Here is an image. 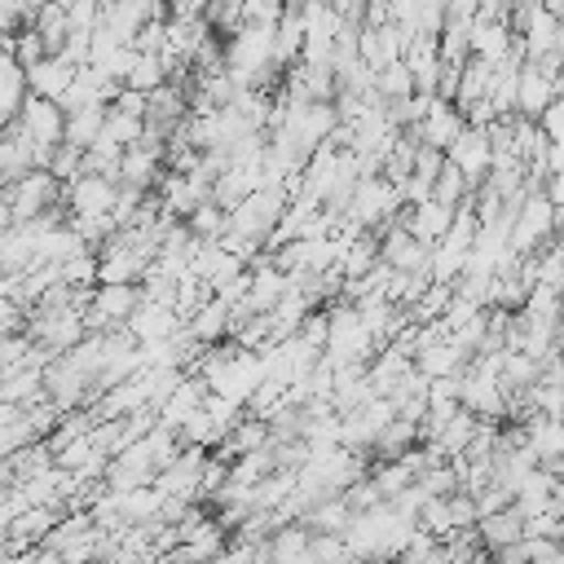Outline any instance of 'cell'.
Segmentation results:
<instances>
[{
    "mask_svg": "<svg viewBox=\"0 0 564 564\" xmlns=\"http://www.w3.org/2000/svg\"><path fill=\"white\" fill-rule=\"evenodd\" d=\"M141 300H145V291L137 282H93V300L84 308V326L88 330L123 326L141 308Z\"/></svg>",
    "mask_w": 564,
    "mask_h": 564,
    "instance_id": "6da1fadb",
    "label": "cell"
},
{
    "mask_svg": "<svg viewBox=\"0 0 564 564\" xmlns=\"http://www.w3.org/2000/svg\"><path fill=\"white\" fill-rule=\"evenodd\" d=\"M4 194H9V216H13V225H22V220H35L40 212H48V207L62 203V181H57L48 167H35V172L18 176L13 185H4Z\"/></svg>",
    "mask_w": 564,
    "mask_h": 564,
    "instance_id": "7a4b0ae2",
    "label": "cell"
},
{
    "mask_svg": "<svg viewBox=\"0 0 564 564\" xmlns=\"http://www.w3.org/2000/svg\"><path fill=\"white\" fill-rule=\"evenodd\" d=\"M44 397L66 414V410H88L97 401V388L84 370H75L66 357H53L44 366Z\"/></svg>",
    "mask_w": 564,
    "mask_h": 564,
    "instance_id": "3957f363",
    "label": "cell"
},
{
    "mask_svg": "<svg viewBox=\"0 0 564 564\" xmlns=\"http://www.w3.org/2000/svg\"><path fill=\"white\" fill-rule=\"evenodd\" d=\"M375 238H379V260H383L388 269H397V273H419V269H427L432 247H427L423 238H414L401 220H388L383 229H375Z\"/></svg>",
    "mask_w": 564,
    "mask_h": 564,
    "instance_id": "277c9868",
    "label": "cell"
},
{
    "mask_svg": "<svg viewBox=\"0 0 564 564\" xmlns=\"http://www.w3.org/2000/svg\"><path fill=\"white\" fill-rule=\"evenodd\" d=\"M18 128L31 137V141H40V145H57L62 141V128H66V110L53 101V97H35V93H26L22 97V106H18Z\"/></svg>",
    "mask_w": 564,
    "mask_h": 564,
    "instance_id": "5b68a950",
    "label": "cell"
},
{
    "mask_svg": "<svg viewBox=\"0 0 564 564\" xmlns=\"http://www.w3.org/2000/svg\"><path fill=\"white\" fill-rule=\"evenodd\" d=\"M445 159H449V163H454V167H458V172L471 181V189H476V185L489 176L494 145H489L485 128H471V123H467V128H463V132H458V137L445 145Z\"/></svg>",
    "mask_w": 564,
    "mask_h": 564,
    "instance_id": "8992f818",
    "label": "cell"
},
{
    "mask_svg": "<svg viewBox=\"0 0 564 564\" xmlns=\"http://www.w3.org/2000/svg\"><path fill=\"white\" fill-rule=\"evenodd\" d=\"M159 176H163V141L145 132L137 145L123 150V159H119V176H115V181H119V185H137V189H154Z\"/></svg>",
    "mask_w": 564,
    "mask_h": 564,
    "instance_id": "52a82bcc",
    "label": "cell"
},
{
    "mask_svg": "<svg viewBox=\"0 0 564 564\" xmlns=\"http://www.w3.org/2000/svg\"><path fill=\"white\" fill-rule=\"evenodd\" d=\"M115 194H119V181L110 176H79L70 185H62V203L70 216H110L115 207Z\"/></svg>",
    "mask_w": 564,
    "mask_h": 564,
    "instance_id": "ba28073f",
    "label": "cell"
},
{
    "mask_svg": "<svg viewBox=\"0 0 564 564\" xmlns=\"http://www.w3.org/2000/svg\"><path fill=\"white\" fill-rule=\"evenodd\" d=\"M463 128H467V119H463V110H458L454 101H445V97H427V110H423V119H419L410 132L419 137V145H436V150H445Z\"/></svg>",
    "mask_w": 564,
    "mask_h": 564,
    "instance_id": "9c48e42d",
    "label": "cell"
},
{
    "mask_svg": "<svg viewBox=\"0 0 564 564\" xmlns=\"http://www.w3.org/2000/svg\"><path fill=\"white\" fill-rule=\"evenodd\" d=\"M132 335H137V344H150V339H167V335H176L185 322H181V313L172 308V304H159V300H141V308L123 322Z\"/></svg>",
    "mask_w": 564,
    "mask_h": 564,
    "instance_id": "30bf717a",
    "label": "cell"
},
{
    "mask_svg": "<svg viewBox=\"0 0 564 564\" xmlns=\"http://www.w3.org/2000/svg\"><path fill=\"white\" fill-rule=\"evenodd\" d=\"M555 101V79L542 75L533 62H524L516 70V110L529 115V119H542V110Z\"/></svg>",
    "mask_w": 564,
    "mask_h": 564,
    "instance_id": "8fae6325",
    "label": "cell"
},
{
    "mask_svg": "<svg viewBox=\"0 0 564 564\" xmlns=\"http://www.w3.org/2000/svg\"><path fill=\"white\" fill-rule=\"evenodd\" d=\"M70 79H75V66L66 57H57V53L40 57L35 66H26V93H35V97H53L57 101L70 88Z\"/></svg>",
    "mask_w": 564,
    "mask_h": 564,
    "instance_id": "7c38bea8",
    "label": "cell"
},
{
    "mask_svg": "<svg viewBox=\"0 0 564 564\" xmlns=\"http://www.w3.org/2000/svg\"><path fill=\"white\" fill-rule=\"evenodd\" d=\"M476 533H480V546H485V551L507 546V542H520V538H524V516H520L516 502H511V507H498V511H485V516L476 520Z\"/></svg>",
    "mask_w": 564,
    "mask_h": 564,
    "instance_id": "4fadbf2b",
    "label": "cell"
},
{
    "mask_svg": "<svg viewBox=\"0 0 564 564\" xmlns=\"http://www.w3.org/2000/svg\"><path fill=\"white\" fill-rule=\"evenodd\" d=\"M40 397H44V370H40V366L22 361V366L0 370V401H9V405H31V401H40Z\"/></svg>",
    "mask_w": 564,
    "mask_h": 564,
    "instance_id": "5bb4252c",
    "label": "cell"
},
{
    "mask_svg": "<svg viewBox=\"0 0 564 564\" xmlns=\"http://www.w3.org/2000/svg\"><path fill=\"white\" fill-rule=\"evenodd\" d=\"M304 524H308L313 533H339V538H344V529L352 524V507H348V498H344V494L317 498V502L304 511Z\"/></svg>",
    "mask_w": 564,
    "mask_h": 564,
    "instance_id": "9a60e30c",
    "label": "cell"
},
{
    "mask_svg": "<svg viewBox=\"0 0 564 564\" xmlns=\"http://www.w3.org/2000/svg\"><path fill=\"white\" fill-rule=\"evenodd\" d=\"M101 123H106V106H84V110H70L66 115V128H62V141L88 150L97 137H101Z\"/></svg>",
    "mask_w": 564,
    "mask_h": 564,
    "instance_id": "2e32d148",
    "label": "cell"
},
{
    "mask_svg": "<svg viewBox=\"0 0 564 564\" xmlns=\"http://www.w3.org/2000/svg\"><path fill=\"white\" fill-rule=\"evenodd\" d=\"M185 229L198 238V242H220L225 238V229H229V212L220 207V203H198L189 216H185Z\"/></svg>",
    "mask_w": 564,
    "mask_h": 564,
    "instance_id": "e0dca14e",
    "label": "cell"
},
{
    "mask_svg": "<svg viewBox=\"0 0 564 564\" xmlns=\"http://www.w3.org/2000/svg\"><path fill=\"white\" fill-rule=\"evenodd\" d=\"M141 137H145V119H137V115H123V110L106 106V123H101V137H97V141H110V145L128 150V145H137Z\"/></svg>",
    "mask_w": 564,
    "mask_h": 564,
    "instance_id": "ac0fdd59",
    "label": "cell"
},
{
    "mask_svg": "<svg viewBox=\"0 0 564 564\" xmlns=\"http://www.w3.org/2000/svg\"><path fill=\"white\" fill-rule=\"evenodd\" d=\"M31 26L40 31V40H44V48H48V53H57V48H62V40L70 35V22H66V9H62V4H53V0H44V4L35 9V18H31Z\"/></svg>",
    "mask_w": 564,
    "mask_h": 564,
    "instance_id": "d6986e66",
    "label": "cell"
},
{
    "mask_svg": "<svg viewBox=\"0 0 564 564\" xmlns=\"http://www.w3.org/2000/svg\"><path fill=\"white\" fill-rule=\"evenodd\" d=\"M375 93H379L383 101H405V97H414V75L405 70V62L379 66V70H375Z\"/></svg>",
    "mask_w": 564,
    "mask_h": 564,
    "instance_id": "ffe728a7",
    "label": "cell"
},
{
    "mask_svg": "<svg viewBox=\"0 0 564 564\" xmlns=\"http://www.w3.org/2000/svg\"><path fill=\"white\" fill-rule=\"evenodd\" d=\"M432 198L436 203H445V207H463L467 198H471V181L445 159V167L436 172V181H432Z\"/></svg>",
    "mask_w": 564,
    "mask_h": 564,
    "instance_id": "44dd1931",
    "label": "cell"
},
{
    "mask_svg": "<svg viewBox=\"0 0 564 564\" xmlns=\"http://www.w3.org/2000/svg\"><path fill=\"white\" fill-rule=\"evenodd\" d=\"M123 84L137 88V93H154L159 84H167V70H163L159 53H137L132 66H128V75H123Z\"/></svg>",
    "mask_w": 564,
    "mask_h": 564,
    "instance_id": "7402d4cb",
    "label": "cell"
},
{
    "mask_svg": "<svg viewBox=\"0 0 564 564\" xmlns=\"http://www.w3.org/2000/svg\"><path fill=\"white\" fill-rule=\"evenodd\" d=\"M9 53H13V62L26 70V66H35L40 57H48V48H44V40H40V31L26 22V26H18L13 35H9Z\"/></svg>",
    "mask_w": 564,
    "mask_h": 564,
    "instance_id": "603a6c76",
    "label": "cell"
},
{
    "mask_svg": "<svg viewBox=\"0 0 564 564\" xmlns=\"http://www.w3.org/2000/svg\"><path fill=\"white\" fill-rule=\"evenodd\" d=\"M119 159H123V150L119 145H110V141H93L88 150H84V172L88 176H119Z\"/></svg>",
    "mask_w": 564,
    "mask_h": 564,
    "instance_id": "cb8c5ba5",
    "label": "cell"
},
{
    "mask_svg": "<svg viewBox=\"0 0 564 564\" xmlns=\"http://www.w3.org/2000/svg\"><path fill=\"white\" fill-rule=\"evenodd\" d=\"M48 172H53L62 185L79 181V176H84V150L70 145V141H57V145H53V159H48Z\"/></svg>",
    "mask_w": 564,
    "mask_h": 564,
    "instance_id": "d4e9b609",
    "label": "cell"
},
{
    "mask_svg": "<svg viewBox=\"0 0 564 564\" xmlns=\"http://www.w3.org/2000/svg\"><path fill=\"white\" fill-rule=\"evenodd\" d=\"M441 167H445V150H436V145H419V150H414V167H410V176H419L423 185H432Z\"/></svg>",
    "mask_w": 564,
    "mask_h": 564,
    "instance_id": "484cf974",
    "label": "cell"
},
{
    "mask_svg": "<svg viewBox=\"0 0 564 564\" xmlns=\"http://www.w3.org/2000/svg\"><path fill=\"white\" fill-rule=\"evenodd\" d=\"M66 22H70V31H97V22H101V0H70V4H66Z\"/></svg>",
    "mask_w": 564,
    "mask_h": 564,
    "instance_id": "4316f807",
    "label": "cell"
},
{
    "mask_svg": "<svg viewBox=\"0 0 564 564\" xmlns=\"http://www.w3.org/2000/svg\"><path fill=\"white\" fill-rule=\"evenodd\" d=\"M57 57H66L70 66H88V57H93V31H70V35L62 40Z\"/></svg>",
    "mask_w": 564,
    "mask_h": 564,
    "instance_id": "83f0119b",
    "label": "cell"
},
{
    "mask_svg": "<svg viewBox=\"0 0 564 564\" xmlns=\"http://www.w3.org/2000/svg\"><path fill=\"white\" fill-rule=\"evenodd\" d=\"M145 97H150V93H137V88H128V84H123V88L115 93V101H110V106H115V110H123V115L145 119Z\"/></svg>",
    "mask_w": 564,
    "mask_h": 564,
    "instance_id": "f1b7e54d",
    "label": "cell"
},
{
    "mask_svg": "<svg viewBox=\"0 0 564 564\" xmlns=\"http://www.w3.org/2000/svg\"><path fill=\"white\" fill-rule=\"evenodd\" d=\"M9 123H13V115H9V110H4V106H0V132H4V128H9Z\"/></svg>",
    "mask_w": 564,
    "mask_h": 564,
    "instance_id": "f546056e",
    "label": "cell"
},
{
    "mask_svg": "<svg viewBox=\"0 0 564 564\" xmlns=\"http://www.w3.org/2000/svg\"><path fill=\"white\" fill-rule=\"evenodd\" d=\"M542 564H564V555H555V560H542Z\"/></svg>",
    "mask_w": 564,
    "mask_h": 564,
    "instance_id": "4dcf8cb0",
    "label": "cell"
},
{
    "mask_svg": "<svg viewBox=\"0 0 564 564\" xmlns=\"http://www.w3.org/2000/svg\"><path fill=\"white\" fill-rule=\"evenodd\" d=\"M53 4H62V9H66V4H70V0H53Z\"/></svg>",
    "mask_w": 564,
    "mask_h": 564,
    "instance_id": "1f68e13d",
    "label": "cell"
}]
</instances>
